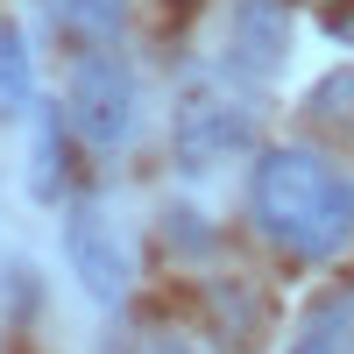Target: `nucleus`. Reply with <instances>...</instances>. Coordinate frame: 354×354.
I'll return each mask as SVG.
<instances>
[{
    "label": "nucleus",
    "instance_id": "nucleus-1",
    "mask_svg": "<svg viewBox=\"0 0 354 354\" xmlns=\"http://www.w3.org/2000/svg\"><path fill=\"white\" fill-rule=\"evenodd\" d=\"M248 213L277 248L333 262L354 241V177L312 149H262L248 170Z\"/></svg>",
    "mask_w": 354,
    "mask_h": 354
},
{
    "label": "nucleus",
    "instance_id": "nucleus-2",
    "mask_svg": "<svg viewBox=\"0 0 354 354\" xmlns=\"http://www.w3.org/2000/svg\"><path fill=\"white\" fill-rule=\"evenodd\" d=\"M64 121L93 142V149H121L135 135V64L121 50H85L71 64V85H64Z\"/></svg>",
    "mask_w": 354,
    "mask_h": 354
},
{
    "label": "nucleus",
    "instance_id": "nucleus-3",
    "mask_svg": "<svg viewBox=\"0 0 354 354\" xmlns=\"http://www.w3.org/2000/svg\"><path fill=\"white\" fill-rule=\"evenodd\" d=\"M170 142H177V163L185 170H213L227 156L255 149V106L241 93H227V85H192V93L177 100Z\"/></svg>",
    "mask_w": 354,
    "mask_h": 354
},
{
    "label": "nucleus",
    "instance_id": "nucleus-4",
    "mask_svg": "<svg viewBox=\"0 0 354 354\" xmlns=\"http://www.w3.org/2000/svg\"><path fill=\"white\" fill-rule=\"evenodd\" d=\"M64 262H71V277L85 283V298H93V305H121L128 283H135L128 234L113 227V213L93 205V198H78L71 213H64Z\"/></svg>",
    "mask_w": 354,
    "mask_h": 354
},
{
    "label": "nucleus",
    "instance_id": "nucleus-5",
    "mask_svg": "<svg viewBox=\"0 0 354 354\" xmlns=\"http://www.w3.org/2000/svg\"><path fill=\"white\" fill-rule=\"evenodd\" d=\"M220 64L241 85H270L290 64V8H283V0H227Z\"/></svg>",
    "mask_w": 354,
    "mask_h": 354
},
{
    "label": "nucleus",
    "instance_id": "nucleus-6",
    "mask_svg": "<svg viewBox=\"0 0 354 354\" xmlns=\"http://www.w3.org/2000/svg\"><path fill=\"white\" fill-rule=\"evenodd\" d=\"M290 354H354V283L312 298V312L298 319V340Z\"/></svg>",
    "mask_w": 354,
    "mask_h": 354
},
{
    "label": "nucleus",
    "instance_id": "nucleus-7",
    "mask_svg": "<svg viewBox=\"0 0 354 354\" xmlns=\"http://www.w3.org/2000/svg\"><path fill=\"white\" fill-rule=\"evenodd\" d=\"M128 21V0H57V28L78 43V50H106Z\"/></svg>",
    "mask_w": 354,
    "mask_h": 354
},
{
    "label": "nucleus",
    "instance_id": "nucleus-8",
    "mask_svg": "<svg viewBox=\"0 0 354 354\" xmlns=\"http://www.w3.org/2000/svg\"><path fill=\"white\" fill-rule=\"evenodd\" d=\"M36 100V71H28V43L15 21H0V113H21Z\"/></svg>",
    "mask_w": 354,
    "mask_h": 354
},
{
    "label": "nucleus",
    "instance_id": "nucleus-9",
    "mask_svg": "<svg viewBox=\"0 0 354 354\" xmlns=\"http://www.w3.org/2000/svg\"><path fill=\"white\" fill-rule=\"evenodd\" d=\"M305 113H312L319 128L354 135V64H347V71H333V78H319V85H312V100H305Z\"/></svg>",
    "mask_w": 354,
    "mask_h": 354
},
{
    "label": "nucleus",
    "instance_id": "nucleus-10",
    "mask_svg": "<svg viewBox=\"0 0 354 354\" xmlns=\"http://www.w3.org/2000/svg\"><path fill=\"white\" fill-rule=\"evenodd\" d=\"M64 185V135H57V113L36 121V198H57Z\"/></svg>",
    "mask_w": 354,
    "mask_h": 354
},
{
    "label": "nucleus",
    "instance_id": "nucleus-11",
    "mask_svg": "<svg viewBox=\"0 0 354 354\" xmlns=\"http://www.w3.org/2000/svg\"><path fill=\"white\" fill-rule=\"evenodd\" d=\"M142 354H185V347H177V340H149V347H142Z\"/></svg>",
    "mask_w": 354,
    "mask_h": 354
}]
</instances>
